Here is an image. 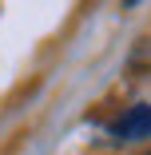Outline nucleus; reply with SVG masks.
Here are the masks:
<instances>
[{
    "mask_svg": "<svg viewBox=\"0 0 151 155\" xmlns=\"http://www.w3.org/2000/svg\"><path fill=\"white\" fill-rule=\"evenodd\" d=\"M111 135H115V143L151 139V104H139V107H131L119 123H111Z\"/></svg>",
    "mask_w": 151,
    "mask_h": 155,
    "instance_id": "1",
    "label": "nucleus"
},
{
    "mask_svg": "<svg viewBox=\"0 0 151 155\" xmlns=\"http://www.w3.org/2000/svg\"><path fill=\"white\" fill-rule=\"evenodd\" d=\"M131 68H151V40H139L131 52Z\"/></svg>",
    "mask_w": 151,
    "mask_h": 155,
    "instance_id": "2",
    "label": "nucleus"
},
{
    "mask_svg": "<svg viewBox=\"0 0 151 155\" xmlns=\"http://www.w3.org/2000/svg\"><path fill=\"white\" fill-rule=\"evenodd\" d=\"M147 155H151V151H147Z\"/></svg>",
    "mask_w": 151,
    "mask_h": 155,
    "instance_id": "3",
    "label": "nucleus"
}]
</instances>
